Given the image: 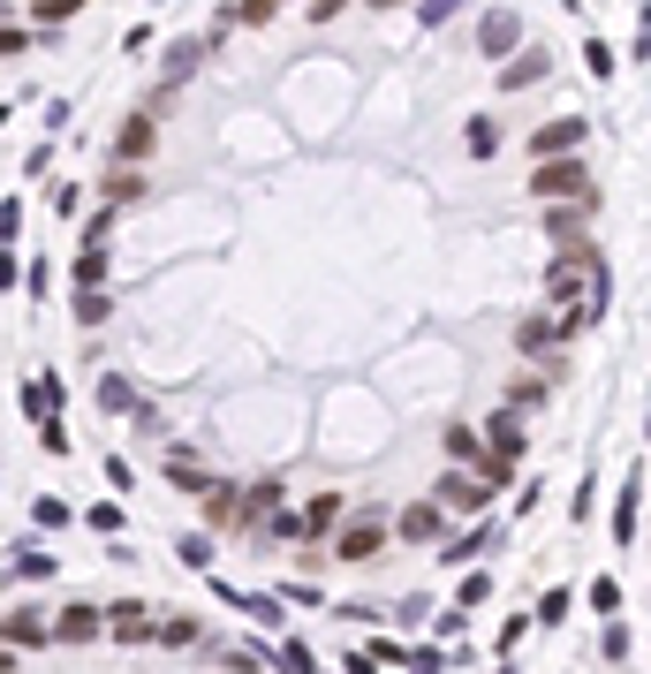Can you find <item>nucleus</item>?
I'll return each mask as SVG.
<instances>
[{
	"label": "nucleus",
	"instance_id": "f257e3e1",
	"mask_svg": "<svg viewBox=\"0 0 651 674\" xmlns=\"http://www.w3.org/2000/svg\"><path fill=\"white\" fill-rule=\"evenodd\" d=\"M530 197L538 205H599V182L584 168V152L576 160H538L530 168Z\"/></svg>",
	"mask_w": 651,
	"mask_h": 674
},
{
	"label": "nucleus",
	"instance_id": "f03ea898",
	"mask_svg": "<svg viewBox=\"0 0 651 674\" xmlns=\"http://www.w3.org/2000/svg\"><path fill=\"white\" fill-rule=\"evenodd\" d=\"M386 546H394V523H386V515H348V523L333 530V561H348V568H356V561H379Z\"/></svg>",
	"mask_w": 651,
	"mask_h": 674
},
{
	"label": "nucleus",
	"instance_id": "7ed1b4c3",
	"mask_svg": "<svg viewBox=\"0 0 651 674\" xmlns=\"http://www.w3.org/2000/svg\"><path fill=\"white\" fill-rule=\"evenodd\" d=\"M114 160L122 168H152L160 160V114H122V130H114Z\"/></svg>",
	"mask_w": 651,
	"mask_h": 674
},
{
	"label": "nucleus",
	"instance_id": "20e7f679",
	"mask_svg": "<svg viewBox=\"0 0 651 674\" xmlns=\"http://www.w3.org/2000/svg\"><path fill=\"white\" fill-rule=\"evenodd\" d=\"M425 501H440V515H486V486L470 478V470H432V493Z\"/></svg>",
	"mask_w": 651,
	"mask_h": 674
},
{
	"label": "nucleus",
	"instance_id": "39448f33",
	"mask_svg": "<svg viewBox=\"0 0 651 674\" xmlns=\"http://www.w3.org/2000/svg\"><path fill=\"white\" fill-rule=\"evenodd\" d=\"M394 538H402V546H440V538H447L440 501H425V493H417V501H402V507H394Z\"/></svg>",
	"mask_w": 651,
	"mask_h": 674
},
{
	"label": "nucleus",
	"instance_id": "423d86ee",
	"mask_svg": "<svg viewBox=\"0 0 651 674\" xmlns=\"http://www.w3.org/2000/svg\"><path fill=\"white\" fill-rule=\"evenodd\" d=\"M584 137H591V130H584V114H553L545 130H530V160H576V152H584Z\"/></svg>",
	"mask_w": 651,
	"mask_h": 674
},
{
	"label": "nucleus",
	"instance_id": "0eeeda50",
	"mask_svg": "<svg viewBox=\"0 0 651 674\" xmlns=\"http://www.w3.org/2000/svg\"><path fill=\"white\" fill-rule=\"evenodd\" d=\"M515 46H523V15L515 8H486L478 15V53L486 61H515Z\"/></svg>",
	"mask_w": 651,
	"mask_h": 674
},
{
	"label": "nucleus",
	"instance_id": "6e6552de",
	"mask_svg": "<svg viewBox=\"0 0 651 674\" xmlns=\"http://www.w3.org/2000/svg\"><path fill=\"white\" fill-rule=\"evenodd\" d=\"M538 228H545V243H553V250H584L591 205H545V212H538Z\"/></svg>",
	"mask_w": 651,
	"mask_h": 674
},
{
	"label": "nucleus",
	"instance_id": "1a4fd4ad",
	"mask_svg": "<svg viewBox=\"0 0 651 674\" xmlns=\"http://www.w3.org/2000/svg\"><path fill=\"white\" fill-rule=\"evenodd\" d=\"M561 311H523V319H515V348H523V356H553V348H561Z\"/></svg>",
	"mask_w": 651,
	"mask_h": 674
},
{
	"label": "nucleus",
	"instance_id": "9d476101",
	"mask_svg": "<svg viewBox=\"0 0 651 674\" xmlns=\"http://www.w3.org/2000/svg\"><path fill=\"white\" fill-rule=\"evenodd\" d=\"M205 53H212V38H174V46H167L160 84H167V91H182V84H189V76L205 69Z\"/></svg>",
	"mask_w": 651,
	"mask_h": 674
},
{
	"label": "nucleus",
	"instance_id": "9b49d317",
	"mask_svg": "<svg viewBox=\"0 0 651 674\" xmlns=\"http://www.w3.org/2000/svg\"><path fill=\"white\" fill-rule=\"evenodd\" d=\"M553 76V53H515V61H500V91H530V84H545Z\"/></svg>",
	"mask_w": 651,
	"mask_h": 674
},
{
	"label": "nucleus",
	"instance_id": "f8f14e48",
	"mask_svg": "<svg viewBox=\"0 0 651 674\" xmlns=\"http://www.w3.org/2000/svg\"><path fill=\"white\" fill-rule=\"evenodd\" d=\"M478 432H486V448H492V455H507V463L523 455V417H515L507 402L492 409V417H486V425H478Z\"/></svg>",
	"mask_w": 651,
	"mask_h": 674
},
{
	"label": "nucleus",
	"instance_id": "ddd939ff",
	"mask_svg": "<svg viewBox=\"0 0 651 674\" xmlns=\"http://www.w3.org/2000/svg\"><path fill=\"white\" fill-rule=\"evenodd\" d=\"M545 394H553V379H538V371H515L507 379V409L523 417V409H545Z\"/></svg>",
	"mask_w": 651,
	"mask_h": 674
},
{
	"label": "nucleus",
	"instance_id": "4468645a",
	"mask_svg": "<svg viewBox=\"0 0 651 674\" xmlns=\"http://www.w3.org/2000/svg\"><path fill=\"white\" fill-rule=\"evenodd\" d=\"M637 501H644V478H629L614 501V546H637Z\"/></svg>",
	"mask_w": 651,
	"mask_h": 674
},
{
	"label": "nucleus",
	"instance_id": "2eb2a0df",
	"mask_svg": "<svg viewBox=\"0 0 651 674\" xmlns=\"http://www.w3.org/2000/svg\"><path fill=\"white\" fill-rule=\"evenodd\" d=\"M463 145H470V160H492V152H500V122H492V114H470V122H463Z\"/></svg>",
	"mask_w": 651,
	"mask_h": 674
},
{
	"label": "nucleus",
	"instance_id": "dca6fc26",
	"mask_svg": "<svg viewBox=\"0 0 651 674\" xmlns=\"http://www.w3.org/2000/svg\"><path fill=\"white\" fill-rule=\"evenodd\" d=\"M492 546V530H455V538H440V561H447V568H463V561H470V553H486Z\"/></svg>",
	"mask_w": 651,
	"mask_h": 674
},
{
	"label": "nucleus",
	"instance_id": "f3484780",
	"mask_svg": "<svg viewBox=\"0 0 651 674\" xmlns=\"http://www.w3.org/2000/svg\"><path fill=\"white\" fill-rule=\"evenodd\" d=\"M76 8H84V0H30V23H38V30H61Z\"/></svg>",
	"mask_w": 651,
	"mask_h": 674
},
{
	"label": "nucleus",
	"instance_id": "a211bd4d",
	"mask_svg": "<svg viewBox=\"0 0 651 674\" xmlns=\"http://www.w3.org/2000/svg\"><path fill=\"white\" fill-rule=\"evenodd\" d=\"M591 606L614 622V614H622V576H599V584H591Z\"/></svg>",
	"mask_w": 651,
	"mask_h": 674
},
{
	"label": "nucleus",
	"instance_id": "6ab92c4d",
	"mask_svg": "<svg viewBox=\"0 0 651 674\" xmlns=\"http://www.w3.org/2000/svg\"><path fill=\"white\" fill-rule=\"evenodd\" d=\"M455 8H470V0H417V23H425V30H440Z\"/></svg>",
	"mask_w": 651,
	"mask_h": 674
},
{
	"label": "nucleus",
	"instance_id": "aec40b11",
	"mask_svg": "<svg viewBox=\"0 0 651 674\" xmlns=\"http://www.w3.org/2000/svg\"><path fill=\"white\" fill-rule=\"evenodd\" d=\"M273 667H281V674H311V652H304V645H296V637H288V645H281V652H273Z\"/></svg>",
	"mask_w": 651,
	"mask_h": 674
},
{
	"label": "nucleus",
	"instance_id": "412c9836",
	"mask_svg": "<svg viewBox=\"0 0 651 674\" xmlns=\"http://www.w3.org/2000/svg\"><path fill=\"white\" fill-rule=\"evenodd\" d=\"M281 0H235V23H273Z\"/></svg>",
	"mask_w": 651,
	"mask_h": 674
},
{
	"label": "nucleus",
	"instance_id": "4be33fe9",
	"mask_svg": "<svg viewBox=\"0 0 651 674\" xmlns=\"http://www.w3.org/2000/svg\"><path fill=\"white\" fill-rule=\"evenodd\" d=\"M599 652H606V660H629V629H622V622H606V637H599Z\"/></svg>",
	"mask_w": 651,
	"mask_h": 674
},
{
	"label": "nucleus",
	"instance_id": "5701e85b",
	"mask_svg": "<svg viewBox=\"0 0 651 674\" xmlns=\"http://www.w3.org/2000/svg\"><path fill=\"white\" fill-rule=\"evenodd\" d=\"M38 46V30H0V61H15V53H30Z\"/></svg>",
	"mask_w": 651,
	"mask_h": 674
},
{
	"label": "nucleus",
	"instance_id": "b1692460",
	"mask_svg": "<svg viewBox=\"0 0 651 674\" xmlns=\"http://www.w3.org/2000/svg\"><path fill=\"white\" fill-rule=\"evenodd\" d=\"M538 622H568V591H545L538 599Z\"/></svg>",
	"mask_w": 651,
	"mask_h": 674
},
{
	"label": "nucleus",
	"instance_id": "393cba45",
	"mask_svg": "<svg viewBox=\"0 0 651 674\" xmlns=\"http://www.w3.org/2000/svg\"><path fill=\"white\" fill-rule=\"evenodd\" d=\"M341 8H348V0H311V23H333Z\"/></svg>",
	"mask_w": 651,
	"mask_h": 674
},
{
	"label": "nucleus",
	"instance_id": "a878e982",
	"mask_svg": "<svg viewBox=\"0 0 651 674\" xmlns=\"http://www.w3.org/2000/svg\"><path fill=\"white\" fill-rule=\"evenodd\" d=\"M371 8H402V0H371Z\"/></svg>",
	"mask_w": 651,
	"mask_h": 674
}]
</instances>
